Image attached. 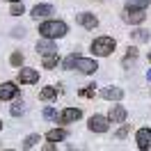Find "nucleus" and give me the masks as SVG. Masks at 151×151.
<instances>
[{
  "instance_id": "6e6552de",
  "label": "nucleus",
  "mask_w": 151,
  "mask_h": 151,
  "mask_svg": "<svg viewBox=\"0 0 151 151\" xmlns=\"http://www.w3.org/2000/svg\"><path fill=\"white\" fill-rule=\"evenodd\" d=\"M135 142H137V149L149 151L151 149V128H140L135 133Z\"/></svg>"
},
{
  "instance_id": "cd10ccee",
  "label": "nucleus",
  "mask_w": 151,
  "mask_h": 151,
  "mask_svg": "<svg viewBox=\"0 0 151 151\" xmlns=\"http://www.w3.org/2000/svg\"><path fill=\"white\" fill-rule=\"evenodd\" d=\"M21 112H23V103H21V101H16V103L12 105V114H14V117H19Z\"/></svg>"
},
{
  "instance_id": "9b49d317",
  "label": "nucleus",
  "mask_w": 151,
  "mask_h": 151,
  "mask_svg": "<svg viewBox=\"0 0 151 151\" xmlns=\"http://www.w3.org/2000/svg\"><path fill=\"white\" fill-rule=\"evenodd\" d=\"M76 69H78V71H80V73H94L96 69H99V64H96L94 60H92V57H80V60H78V64H76Z\"/></svg>"
},
{
  "instance_id": "aec40b11",
  "label": "nucleus",
  "mask_w": 151,
  "mask_h": 151,
  "mask_svg": "<svg viewBox=\"0 0 151 151\" xmlns=\"http://www.w3.org/2000/svg\"><path fill=\"white\" fill-rule=\"evenodd\" d=\"M149 5H151V0H126V7L128 9H144Z\"/></svg>"
},
{
  "instance_id": "7c9ffc66",
  "label": "nucleus",
  "mask_w": 151,
  "mask_h": 151,
  "mask_svg": "<svg viewBox=\"0 0 151 151\" xmlns=\"http://www.w3.org/2000/svg\"><path fill=\"white\" fill-rule=\"evenodd\" d=\"M147 80H149V83H151V69H149V71H147Z\"/></svg>"
},
{
  "instance_id": "72a5a7b5",
  "label": "nucleus",
  "mask_w": 151,
  "mask_h": 151,
  "mask_svg": "<svg viewBox=\"0 0 151 151\" xmlns=\"http://www.w3.org/2000/svg\"><path fill=\"white\" fill-rule=\"evenodd\" d=\"M149 62H151V53H149Z\"/></svg>"
},
{
  "instance_id": "f3484780",
  "label": "nucleus",
  "mask_w": 151,
  "mask_h": 151,
  "mask_svg": "<svg viewBox=\"0 0 151 151\" xmlns=\"http://www.w3.org/2000/svg\"><path fill=\"white\" fill-rule=\"evenodd\" d=\"M135 57H137V46H128V50H126V55H124V60H122V64L131 66L133 62H135Z\"/></svg>"
},
{
  "instance_id": "9d476101",
  "label": "nucleus",
  "mask_w": 151,
  "mask_h": 151,
  "mask_svg": "<svg viewBox=\"0 0 151 151\" xmlns=\"http://www.w3.org/2000/svg\"><path fill=\"white\" fill-rule=\"evenodd\" d=\"M76 21H78V25H83L85 30H94L99 25V19H96L94 14H89V12H80L76 16Z\"/></svg>"
},
{
  "instance_id": "c9c22d12",
  "label": "nucleus",
  "mask_w": 151,
  "mask_h": 151,
  "mask_svg": "<svg viewBox=\"0 0 151 151\" xmlns=\"http://www.w3.org/2000/svg\"><path fill=\"white\" fill-rule=\"evenodd\" d=\"M71 151H76V149H71Z\"/></svg>"
},
{
  "instance_id": "b1692460",
  "label": "nucleus",
  "mask_w": 151,
  "mask_h": 151,
  "mask_svg": "<svg viewBox=\"0 0 151 151\" xmlns=\"http://www.w3.org/2000/svg\"><path fill=\"white\" fill-rule=\"evenodd\" d=\"M9 64L12 66H21V64H23V53H21V50H14V53H12Z\"/></svg>"
},
{
  "instance_id": "f257e3e1",
  "label": "nucleus",
  "mask_w": 151,
  "mask_h": 151,
  "mask_svg": "<svg viewBox=\"0 0 151 151\" xmlns=\"http://www.w3.org/2000/svg\"><path fill=\"white\" fill-rule=\"evenodd\" d=\"M66 32H69V28H66L64 21H55V19H48L44 21L41 25H39V35H41V39H60L64 37Z\"/></svg>"
},
{
  "instance_id": "7ed1b4c3",
  "label": "nucleus",
  "mask_w": 151,
  "mask_h": 151,
  "mask_svg": "<svg viewBox=\"0 0 151 151\" xmlns=\"http://www.w3.org/2000/svg\"><path fill=\"white\" fill-rule=\"evenodd\" d=\"M87 128L92 133H105L110 128V117H105V114H92L87 119Z\"/></svg>"
},
{
  "instance_id": "6ab92c4d",
  "label": "nucleus",
  "mask_w": 151,
  "mask_h": 151,
  "mask_svg": "<svg viewBox=\"0 0 151 151\" xmlns=\"http://www.w3.org/2000/svg\"><path fill=\"white\" fill-rule=\"evenodd\" d=\"M41 117H44V122H60V112L55 108H44Z\"/></svg>"
},
{
  "instance_id": "f8f14e48",
  "label": "nucleus",
  "mask_w": 151,
  "mask_h": 151,
  "mask_svg": "<svg viewBox=\"0 0 151 151\" xmlns=\"http://www.w3.org/2000/svg\"><path fill=\"white\" fill-rule=\"evenodd\" d=\"M53 5H35V7H32V12H30V14H32V19H48V16H53Z\"/></svg>"
},
{
  "instance_id": "393cba45",
  "label": "nucleus",
  "mask_w": 151,
  "mask_h": 151,
  "mask_svg": "<svg viewBox=\"0 0 151 151\" xmlns=\"http://www.w3.org/2000/svg\"><path fill=\"white\" fill-rule=\"evenodd\" d=\"M80 96H87V99H94V94H96V87L94 85H87V87H83L80 92H78Z\"/></svg>"
},
{
  "instance_id": "c756f323",
  "label": "nucleus",
  "mask_w": 151,
  "mask_h": 151,
  "mask_svg": "<svg viewBox=\"0 0 151 151\" xmlns=\"http://www.w3.org/2000/svg\"><path fill=\"white\" fill-rule=\"evenodd\" d=\"M44 151H55V147H53V142H48L46 147H44Z\"/></svg>"
},
{
  "instance_id": "a878e982",
  "label": "nucleus",
  "mask_w": 151,
  "mask_h": 151,
  "mask_svg": "<svg viewBox=\"0 0 151 151\" xmlns=\"http://www.w3.org/2000/svg\"><path fill=\"white\" fill-rule=\"evenodd\" d=\"M12 14H14V16H21V14H23V12H25V7H23V2H16V5H12Z\"/></svg>"
},
{
  "instance_id": "dca6fc26",
  "label": "nucleus",
  "mask_w": 151,
  "mask_h": 151,
  "mask_svg": "<svg viewBox=\"0 0 151 151\" xmlns=\"http://www.w3.org/2000/svg\"><path fill=\"white\" fill-rule=\"evenodd\" d=\"M39 99H41V101H48V103H50V101H57V89L55 87H44L41 94H39Z\"/></svg>"
},
{
  "instance_id": "c85d7f7f",
  "label": "nucleus",
  "mask_w": 151,
  "mask_h": 151,
  "mask_svg": "<svg viewBox=\"0 0 151 151\" xmlns=\"http://www.w3.org/2000/svg\"><path fill=\"white\" fill-rule=\"evenodd\" d=\"M12 35H14V37H23V35H25V30H23V28H21V30H14Z\"/></svg>"
},
{
  "instance_id": "2f4dec72",
  "label": "nucleus",
  "mask_w": 151,
  "mask_h": 151,
  "mask_svg": "<svg viewBox=\"0 0 151 151\" xmlns=\"http://www.w3.org/2000/svg\"><path fill=\"white\" fill-rule=\"evenodd\" d=\"M9 2H12V5H16V2H23V0H9Z\"/></svg>"
},
{
  "instance_id": "a211bd4d",
  "label": "nucleus",
  "mask_w": 151,
  "mask_h": 151,
  "mask_svg": "<svg viewBox=\"0 0 151 151\" xmlns=\"http://www.w3.org/2000/svg\"><path fill=\"white\" fill-rule=\"evenodd\" d=\"M78 60H80V55H78V50H76V53H71V55H66L64 60H62V66H64V69H76Z\"/></svg>"
},
{
  "instance_id": "39448f33",
  "label": "nucleus",
  "mask_w": 151,
  "mask_h": 151,
  "mask_svg": "<svg viewBox=\"0 0 151 151\" xmlns=\"http://www.w3.org/2000/svg\"><path fill=\"white\" fill-rule=\"evenodd\" d=\"M35 48H37L39 55H44V57H48V55H57V44L53 41V39H39Z\"/></svg>"
},
{
  "instance_id": "f704fd0d",
  "label": "nucleus",
  "mask_w": 151,
  "mask_h": 151,
  "mask_svg": "<svg viewBox=\"0 0 151 151\" xmlns=\"http://www.w3.org/2000/svg\"><path fill=\"white\" fill-rule=\"evenodd\" d=\"M5 151H14V149H5Z\"/></svg>"
},
{
  "instance_id": "2eb2a0df",
  "label": "nucleus",
  "mask_w": 151,
  "mask_h": 151,
  "mask_svg": "<svg viewBox=\"0 0 151 151\" xmlns=\"http://www.w3.org/2000/svg\"><path fill=\"white\" fill-rule=\"evenodd\" d=\"M66 137H69V131H64V128H53V131H48L46 133V140L48 142H64Z\"/></svg>"
},
{
  "instance_id": "4468645a",
  "label": "nucleus",
  "mask_w": 151,
  "mask_h": 151,
  "mask_svg": "<svg viewBox=\"0 0 151 151\" xmlns=\"http://www.w3.org/2000/svg\"><path fill=\"white\" fill-rule=\"evenodd\" d=\"M101 96H103L105 101H122L124 99V92L122 89H119V87H103V89H101Z\"/></svg>"
},
{
  "instance_id": "bb28decb",
  "label": "nucleus",
  "mask_w": 151,
  "mask_h": 151,
  "mask_svg": "<svg viewBox=\"0 0 151 151\" xmlns=\"http://www.w3.org/2000/svg\"><path fill=\"white\" fill-rule=\"evenodd\" d=\"M128 133H131V128H128V126H122V128H119V131L114 133V137H117V140H124V137H126V135H128Z\"/></svg>"
},
{
  "instance_id": "5701e85b",
  "label": "nucleus",
  "mask_w": 151,
  "mask_h": 151,
  "mask_svg": "<svg viewBox=\"0 0 151 151\" xmlns=\"http://www.w3.org/2000/svg\"><path fill=\"white\" fill-rule=\"evenodd\" d=\"M131 39H135V41H149V32L147 30H133Z\"/></svg>"
},
{
  "instance_id": "1a4fd4ad",
  "label": "nucleus",
  "mask_w": 151,
  "mask_h": 151,
  "mask_svg": "<svg viewBox=\"0 0 151 151\" xmlns=\"http://www.w3.org/2000/svg\"><path fill=\"white\" fill-rule=\"evenodd\" d=\"M19 83H25V85H35V83H39V71L30 69V66H21Z\"/></svg>"
},
{
  "instance_id": "423d86ee",
  "label": "nucleus",
  "mask_w": 151,
  "mask_h": 151,
  "mask_svg": "<svg viewBox=\"0 0 151 151\" xmlns=\"http://www.w3.org/2000/svg\"><path fill=\"white\" fill-rule=\"evenodd\" d=\"M122 16H124L126 23H131V25H140L142 21L147 19V12H144V9H128V7H126Z\"/></svg>"
},
{
  "instance_id": "412c9836",
  "label": "nucleus",
  "mask_w": 151,
  "mask_h": 151,
  "mask_svg": "<svg viewBox=\"0 0 151 151\" xmlns=\"http://www.w3.org/2000/svg\"><path fill=\"white\" fill-rule=\"evenodd\" d=\"M57 64H62L60 55H48V57H44V66H46V69H55Z\"/></svg>"
},
{
  "instance_id": "0eeeda50",
  "label": "nucleus",
  "mask_w": 151,
  "mask_h": 151,
  "mask_svg": "<svg viewBox=\"0 0 151 151\" xmlns=\"http://www.w3.org/2000/svg\"><path fill=\"white\" fill-rule=\"evenodd\" d=\"M19 96V85L16 83H0V101H12Z\"/></svg>"
},
{
  "instance_id": "4be33fe9",
  "label": "nucleus",
  "mask_w": 151,
  "mask_h": 151,
  "mask_svg": "<svg viewBox=\"0 0 151 151\" xmlns=\"http://www.w3.org/2000/svg\"><path fill=\"white\" fill-rule=\"evenodd\" d=\"M37 142H39V135H37V133H32V135H28V137L23 140V144H21V147L28 151V149H32V147H35Z\"/></svg>"
},
{
  "instance_id": "f03ea898",
  "label": "nucleus",
  "mask_w": 151,
  "mask_h": 151,
  "mask_svg": "<svg viewBox=\"0 0 151 151\" xmlns=\"http://www.w3.org/2000/svg\"><path fill=\"white\" fill-rule=\"evenodd\" d=\"M89 48H92V53H94L96 57H108V55H112V53H114L117 44H114L112 37H96Z\"/></svg>"
},
{
  "instance_id": "ddd939ff",
  "label": "nucleus",
  "mask_w": 151,
  "mask_h": 151,
  "mask_svg": "<svg viewBox=\"0 0 151 151\" xmlns=\"http://www.w3.org/2000/svg\"><path fill=\"white\" fill-rule=\"evenodd\" d=\"M108 117H110V122H114V124H124L128 114H126V108H124V105H112L110 112H108Z\"/></svg>"
},
{
  "instance_id": "473e14b6",
  "label": "nucleus",
  "mask_w": 151,
  "mask_h": 151,
  "mask_svg": "<svg viewBox=\"0 0 151 151\" xmlns=\"http://www.w3.org/2000/svg\"><path fill=\"white\" fill-rule=\"evenodd\" d=\"M0 131H2V122H0Z\"/></svg>"
},
{
  "instance_id": "20e7f679",
  "label": "nucleus",
  "mask_w": 151,
  "mask_h": 151,
  "mask_svg": "<svg viewBox=\"0 0 151 151\" xmlns=\"http://www.w3.org/2000/svg\"><path fill=\"white\" fill-rule=\"evenodd\" d=\"M80 117H83V110H80V108H64V110L60 112V122L57 124H62V126H64V124H76Z\"/></svg>"
}]
</instances>
